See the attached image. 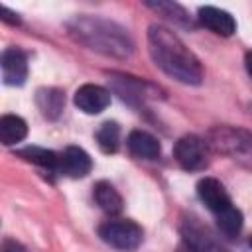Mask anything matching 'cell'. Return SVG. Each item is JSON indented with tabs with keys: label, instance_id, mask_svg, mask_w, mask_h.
<instances>
[{
	"label": "cell",
	"instance_id": "1",
	"mask_svg": "<svg viewBox=\"0 0 252 252\" xmlns=\"http://www.w3.org/2000/svg\"><path fill=\"white\" fill-rule=\"evenodd\" d=\"M148 47L154 63L171 79L185 85H199L203 81V67L193 51L167 28H148Z\"/></svg>",
	"mask_w": 252,
	"mask_h": 252
},
{
	"label": "cell",
	"instance_id": "2",
	"mask_svg": "<svg viewBox=\"0 0 252 252\" xmlns=\"http://www.w3.org/2000/svg\"><path fill=\"white\" fill-rule=\"evenodd\" d=\"M69 33L83 43L85 47L112 55V57H128L134 49L132 37L124 28L114 22L96 16H77L69 22Z\"/></svg>",
	"mask_w": 252,
	"mask_h": 252
},
{
	"label": "cell",
	"instance_id": "3",
	"mask_svg": "<svg viewBox=\"0 0 252 252\" xmlns=\"http://www.w3.org/2000/svg\"><path fill=\"white\" fill-rule=\"evenodd\" d=\"M205 144L215 154L244 156L252 152V132L236 126H215L209 130Z\"/></svg>",
	"mask_w": 252,
	"mask_h": 252
},
{
	"label": "cell",
	"instance_id": "4",
	"mask_svg": "<svg viewBox=\"0 0 252 252\" xmlns=\"http://www.w3.org/2000/svg\"><path fill=\"white\" fill-rule=\"evenodd\" d=\"M98 236L116 250H134L142 244L144 230L130 219H114L98 226Z\"/></svg>",
	"mask_w": 252,
	"mask_h": 252
},
{
	"label": "cell",
	"instance_id": "5",
	"mask_svg": "<svg viewBox=\"0 0 252 252\" xmlns=\"http://www.w3.org/2000/svg\"><path fill=\"white\" fill-rule=\"evenodd\" d=\"M173 158L183 169L199 171L209 163V148L197 134H185L175 142Z\"/></svg>",
	"mask_w": 252,
	"mask_h": 252
},
{
	"label": "cell",
	"instance_id": "6",
	"mask_svg": "<svg viewBox=\"0 0 252 252\" xmlns=\"http://www.w3.org/2000/svg\"><path fill=\"white\" fill-rule=\"evenodd\" d=\"M181 234H183L185 246L191 252H228L220 242L215 240L209 228L203 226L197 219H183Z\"/></svg>",
	"mask_w": 252,
	"mask_h": 252
},
{
	"label": "cell",
	"instance_id": "7",
	"mask_svg": "<svg viewBox=\"0 0 252 252\" xmlns=\"http://www.w3.org/2000/svg\"><path fill=\"white\" fill-rule=\"evenodd\" d=\"M2 81L10 87H22L28 79V57L20 47H8L0 59Z\"/></svg>",
	"mask_w": 252,
	"mask_h": 252
},
{
	"label": "cell",
	"instance_id": "8",
	"mask_svg": "<svg viewBox=\"0 0 252 252\" xmlns=\"http://www.w3.org/2000/svg\"><path fill=\"white\" fill-rule=\"evenodd\" d=\"M91 169H93V159L83 148L69 146L59 154L57 171H61L63 175H67L71 179H81V177H87L91 173Z\"/></svg>",
	"mask_w": 252,
	"mask_h": 252
},
{
	"label": "cell",
	"instance_id": "9",
	"mask_svg": "<svg viewBox=\"0 0 252 252\" xmlns=\"http://www.w3.org/2000/svg\"><path fill=\"white\" fill-rule=\"evenodd\" d=\"M73 100H75V106L85 114H98L110 104V93L100 85L87 83L75 91Z\"/></svg>",
	"mask_w": 252,
	"mask_h": 252
},
{
	"label": "cell",
	"instance_id": "10",
	"mask_svg": "<svg viewBox=\"0 0 252 252\" xmlns=\"http://www.w3.org/2000/svg\"><path fill=\"white\" fill-rule=\"evenodd\" d=\"M197 195H199L201 203L209 211H213L215 215L232 205L230 203V197H228V193L224 189V185L219 179H215V177H203L197 183Z\"/></svg>",
	"mask_w": 252,
	"mask_h": 252
},
{
	"label": "cell",
	"instance_id": "11",
	"mask_svg": "<svg viewBox=\"0 0 252 252\" xmlns=\"http://www.w3.org/2000/svg\"><path fill=\"white\" fill-rule=\"evenodd\" d=\"M197 18L205 28H209L211 32L222 37H228L236 32V22L226 10H220L215 6H201L197 12Z\"/></svg>",
	"mask_w": 252,
	"mask_h": 252
},
{
	"label": "cell",
	"instance_id": "12",
	"mask_svg": "<svg viewBox=\"0 0 252 252\" xmlns=\"http://www.w3.org/2000/svg\"><path fill=\"white\" fill-rule=\"evenodd\" d=\"M128 152L138 159H156L159 158L161 146L156 136H152L146 130H132L126 138Z\"/></svg>",
	"mask_w": 252,
	"mask_h": 252
},
{
	"label": "cell",
	"instance_id": "13",
	"mask_svg": "<svg viewBox=\"0 0 252 252\" xmlns=\"http://www.w3.org/2000/svg\"><path fill=\"white\" fill-rule=\"evenodd\" d=\"M35 104L47 120H57L65 108V93L55 87H43L35 93Z\"/></svg>",
	"mask_w": 252,
	"mask_h": 252
},
{
	"label": "cell",
	"instance_id": "14",
	"mask_svg": "<svg viewBox=\"0 0 252 252\" xmlns=\"http://www.w3.org/2000/svg\"><path fill=\"white\" fill-rule=\"evenodd\" d=\"M110 77H112V79H110V81H112V87H114V91L122 96V100H128V102H142L148 94H152V93L144 91V89H150V85L138 81L136 77L116 75V73H112Z\"/></svg>",
	"mask_w": 252,
	"mask_h": 252
},
{
	"label": "cell",
	"instance_id": "15",
	"mask_svg": "<svg viewBox=\"0 0 252 252\" xmlns=\"http://www.w3.org/2000/svg\"><path fill=\"white\" fill-rule=\"evenodd\" d=\"M93 197L96 201V205L106 213V215H118L124 209V201L122 195L114 189V185H110L108 181H98L93 187Z\"/></svg>",
	"mask_w": 252,
	"mask_h": 252
},
{
	"label": "cell",
	"instance_id": "16",
	"mask_svg": "<svg viewBox=\"0 0 252 252\" xmlns=\"http://www.w3.org/2000/svg\"><path fill=\"white\" fill-rule=\"evenodd\" d=\"M28 136V124L16 114H4L0 118V142L4 146H14Z\"/></svg>",
	"mask_w": 252,
	"mask_h": 252
},
{
	"label": "cell",
	"instance_id": "17",
	"mask_svg": "<svg viewBox=\"0 0 252 252\" xmlns=\"http://www.w3.org/2000/svg\"><path fill=\"white\" fill-rule=\"evenodd\" d=\"M18 156L22 159L30 161V163H35V165L51 169V171H57V167H59V154H55L51 150H45V148L28 146V148L18 150Z\"/></svg>",
	"mask_w": 252,
	"mask_h": 252
},
{
	"label": "cell",
	"instance_id": "18",
	"mask_svg": "<svg viewBox=\"0 0 252 252\" xmlns=\"http://www.w3.org/2000/svg\"><path fill=\"white\" fill-rule=\"evenodd\" d=\"M215 217H217V226H219V230H220L224 236L232 238V236H236V234L242 230L244 217H242V213H240L234 205L226 207L224 211L217 213Z\"/></svg>",
	"mask_w": 252,
	"mask_h": 252
},
{
	"label": "cell",
	"instance_id": "19",
	"mask_svg": "<svg viewBox=\"0 0 252 252\" xmlns=\"http://www.w3.org/2000/svg\"><path fill=\"white\" fill-rule=\"evenodd\" d=\"M96 142H98V148L104 154L118 152V146H120V126L116 122H104L98 128V132H96Z\"/></svg>",
	"mask_w": 252,
	"mask_h": 252
},
{
	"label": "cell",
	"instance_id": "20",
	"mask_svg": "<svg viewBox=\"0 0 252 252\" xmlns=\"http://www.w3.org/2000/svg\"><path fill=\"white\" fill-rule=\"evenodd\" d=\"M146 6L152 8V10H156V12H159V14L165 16V18H169V20L181 24V26H189V24H191L187 12H185L179 4H175V2H163V0H158V2H146Z\"/></svg>",
	"mask_w": 252,
	"mask_h": 252
},
{
	"label": "cell",
	"instance_id": "21",
	"mask_svg": "<svg viewBox=\"0 0 252 252\" xmlns=\"http://www.w3.org/2000/svg\"><path fill=\"white\" fill-rule=\"evenodd\" d=\"M0 20L6 22V24H20V18L16 12H12L10 8L6 6H0Z\"/></svg>",
	"mask_w": 252,
	"mask_h": 252
},
{
	"label": "cell",
	"instance_id": "22",
	"mask_svg": "<svg viewBox=\"0 0 252 252\" xmlns=\"http://www.w3.org/2000/svg\"><path fill=\"white\" fill-rule=\"evenodd\" d=\"M2 252H26V248H24L22 244L14 242V240H6V242L2 244Z\"/></svg>",
	"mask_w": 252,
	"mask_h": 252
},
{
	"label": "cell",
	"instance_id": "23",
	"mask_svg": "<svg viewBox=\"0 0 252 252\" xmlns=\"http://www.w3.org/2000/svg\"><path fill=\"white\" fill-rule=\"evenodd\" d=\"M244 67H246L248 75L252 77V51H248V53L244 55Z\"/></svg>",
	"mask_w": 252,
	"mask_h": 252
},
{
	"label": "cell",
	"instance_id": "24",
	"mask_svg": "<svg viewBox=\"0 0 252 252\" xmlns=\"http://www.w3.org/2000/svg\"><path fill=\"white\" fill-rule=\"evenodd\" d=\"M175 252H191V250H189V248H177Z\"/></svg>",
	"mask_w": 252,
	"mask_h": 252
},
{
	"label": "cell",
	"instance_id": "25",
	"mask_svg": "<svg viewBox=\"0 0 252 252\" xmlns=\"http://www.w3.org/2000/svg\"><path fill=\"white\" fill-rule=\"evenodd\" d=\"M248 244H250V248H252V236H250V240H248Z\"/></svg>",
	"mask_w": 252,
	"mask_h": 252
}]
</instances>
